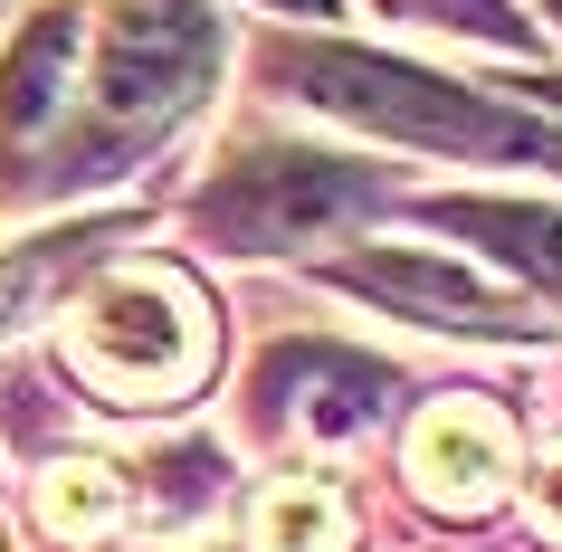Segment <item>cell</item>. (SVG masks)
I'll return each mask as SVG.
<instances>
[{"instance_id": "6da1fadb", "label": "cell", "mask_w": 562, "mask_h": 552, "mask_svg": "<svg viewBox=\"0 0 562 552\" xmlns=\"http://www.w3.org/2000/svg\"><path fill=\"white\" fill-rule=\"evenodd\" d=\"M277 77L305 95V105H325V115L344 124H372V134H391V144H429V153H553L525 115H505V105H486L476 87H448V77H429V67H401V58H372V48H286L277 58Z\"/></svg>"}, {"instance_id": "7a4b0ae2", "label": "cell", "mask_w": 562, "mask_h": 552, "mask_svg": "<svg viewBox=\"0 0 562 552\" xmlns=\"http://www.w3.org/2000/svg\"><path fill=\"white\" fill-rule=\"evenodd\" d=\"M67 352L95 391L144 409H172L181 391H201L210 372V305L181 267H124L77 305L67 324Z\"/></svg>"}, {"instance_id": "3957f363", "label": "cell", "mask_w": 562, "mask_h": 552, "mask_svg": "<svg viewBox=\"0 0 562 552\" xmlns=\"http://www.w3.org/2000/svg\"><path fill=\"white\" fill-rule=\"evenodd\" d=\"M372 201H382V181L362 172V162H334V153H258V162H238L201 201V219L229 248H325Z\"/></svg>"}, {"instance_id": "277c9868", "label": "cell", "mask_w": 562, "mask_h": 552, "mask_svg": "<svg viewBox=\"0 0 562 552\" xmlns=\"http://www.w3.org/2000/svg\"><path fill=\"white\" fill-rule=\"evenodd\" d=\"M220 30L201 0H115L105 58H95V105L115 134H162V124L210 87Z\"/></svg>"}, {"instance_id": "5b68a950", "label": "cell", "mask_w": 562, "mask_h": 552, "mask_svg": "<svg viewBox=\"0 0 562 552\" xmlns=\"http://www.w3.org/2000/svg\"><path fill=\"white\" fill-rule=\"evenodd\" d=\"M334 277L353 295H372V305H391V315L429 324V334H486V343H496V334H525L533 324L525 295L486 286L476 267L439 258V248H362V258H344Z\"/></svg>"}, {"instance_id": "8992f818", "label": "cell", "mask_w": 562, "mask_h": 552, "mask_svg": "<svg viewBox=\"0 0 562 552\" xmlns=\"http://www.w3.org/2000/svg\"><path fill=\"white\" fill-rule=\"evenodd\" d=\"M505 466H515V429H505L496 409H476V401H439L411 429V476L448 515H486L505 495Z\"/></svg>"}, {"instance_id": "52a82bcc", "label": "cell", "mask_w": 562, "mask_h": 552, "mask_svg": "<svg viewBox=\"0 0 562 552\" xmlns=\"http://www.w3.org/2000/svg\"><path fill=\"white\" fill-rule=\"evenodd\" d=\"M77 38H87L77 10H38L30 30H20V48L0 67V144L10 153H30L48 134V115H58V95H67V67H77Z\"/></svg>"}, {"instance_id": "ba28073f", "label": "cell", "mask_w": 562, "mask_h": 552, "mask_svg": "<svg viewBox=\"0 0 562 552\" xmlns=\"http://www.w3.org/2000/svg\"><path fill=\"white\" fill-rule=\"evenodd\" d=\"M267 391H296V419L305 429H325V438H353L382 419V372L372 362H344V352H286L277 372H267Z\"/></svg>"}, {"instance_id": "9c48e42d", "label": "cell", "mask_w": 562, "mask_h": 552, "mask_svg": "<svg viewBox=\"0 0 562 552\" xmlns=\"http://www.w3.org/2000/svg\"><path fill=\"white\" fill-rule=\"evenodd\" d=\"M429 219L458 238H486L505 267H525L533 286L562 295V210H533V201H429Z\"/></svg>"}, {"instance_id": "30bf717a", "label": "cell", "mask_w": 562, "mask_h": 552, "mask_svg": "<svg viewBox=\"0 0 562 552\" xmlns=\"http://www.w3.org/2000/svg\"><path fill=\"white\" fill-rule=\"evenodd\" d=\"M248 543L258 552H344L353 543V505L325 476H277L258 495V515H248Z\"/></svg>"}, {"instance_id": "8fae6325", "label": "cell", "mask_w": 562, "mask_h": 552, "mask_svg": "<svg viewBox=\"0 0 562 552\" xmlns=\"http://www.w3.org/2000/svg\"><path fill=\"white\" fill-rule=\"evenodd\" d=\"M115 515H124V476L115 466L77 458V466H58V476H38V523H48L58 543H95Z\"/></svg>"}, {"instance_id": "7c38bea8", "label": "cell", "mask_w": 562, "mask_h": 552, "mask_svg": "<svg viewBox=\"0 0 562 552\" xmlns=\"http://www.w3.org/2000/svg\"><path fill=\"white\" fill-rule=\"evenodd\" d=\"M95 238H105V229H67V238H38L20 267H0V324H20V305H30V295H48L58 277H77Z\"/></svg>"}, {"instance_id": "4fadbf2b", "label": "cell", "mask_w": 562, "mask_h": 552, "mask_svg": "<svg viewBox=\"0 0 562 552\" xmlns=\"http://www.w3.org/2000/svg\"><path fill=\"white\" fill-rule=\"evenodd\" d=\"M533 523L562 543V458H543V476H533Z\"/></svg>"}, {"instance_id": "5bb4252c", "label": "cell", "mask_w": 562, "mask_h": 552, "mask_svg": "<svg viewBox=\"0 0 562 552\" xmlns=\"http://www.w3.org/2000/svg\"><path fill=\"white\" fill-rule=\"evenodd\" d=\"M277 10H305V20H334V0H277Z\"/></svg>"}, {"instance_id": "9a60e30c", "label": "cell", "mask_w": 562, "mask_h": 552, "mask_svg": "<svg viewBox=\"0 0 562 552\" xmlns=\"http://www.w3.org/2000/svg\"><path fill=\"white\" fill-rule=\"evenodd\" d=\"M553 105H562V87H553Z\"/></svg>"}]
</instances>
